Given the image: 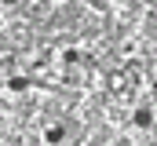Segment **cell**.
<instances>
[{
    "label": "cell",
    "instance_id": "1",
    "mask_svg": "<svg viewBox=\"0 0 157 146\" xmlns=\"http://www.w3.org/2000/svg\"><path fill=\"white\" fill-rule=\"evenodd\" d=\"M132 121H135L139 128H150V124H154V113H150V106H139V110H135V117H132Z\"/></svg>",
    "mask_w": 157,
    "mask_h": 146
},
{
    "label": "cell",
    "instance_id": "2",
    "mask_svg": "<svg viewBox=\"0 0 157 146\" xmlns=\"http://www.w3.org/2000/svg\"><path fill=\"white\" fill-rule=\"evenodd\" d=\"M44 139H48L51 146H55V143H62V139H66V128H62V124H51V128L44 132Z\"/></svg>",
    "mask_w": 157,
    "mask_h": 146
},
{
    "label": "cell",
    "instance_id": "3",
    "mask_svg": "<svg viewBox=\"0 0 157 146\" xmlns=\"http://www.w3.org/2000/svg\"><path fill=\"white\" fill-rule=\"evenodd\" d=\"M0 4H15V0H0Z\"/></svg>",
    "mask_w": 157,
    "mask_h": 146
}]
</instances>
